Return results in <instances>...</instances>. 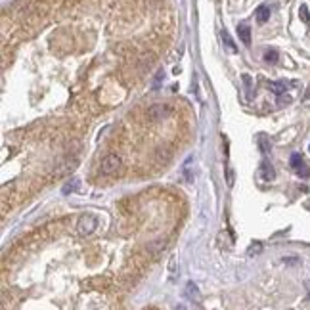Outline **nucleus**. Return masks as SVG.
<instances>
[{"label":"nucleus","mask_w":310,"mask_h":310,"mask_svg":"<svg viewBox=\"0 0 310 310\" xmlns=\"http://www.w3.org/2000/svg\"><path fill=\"white\" fill-rule=\"evenodd\" d=\"M96 228H98V217H94V215H82L78 218L77 230L80 235H90Z\"/></svg>","instance_id":"f257e3e1"},{"label":"nucleus","mask_w":310,"mask_h":310,"mask_svg":"<svg viewBox=\"0 0 310 310\" xmlns=\"http://www.w3.org/2000/svg\"><path fill=\"white\" fill-rule=\"evenodd\" d=\"M289 165H291V169L301 176V178H307L310 176V167L307 165V161H305V157L301 154H293L291 155V159H289Z\"/></svg>","instance_id":"f03ea898"},{"label":"nucleus","mask_w":310,"mask_h":310,"mask_svg":"<svg viewBox=\"0 0 310 310\" xmlns=\"http://www.w3.org/2000/svg\"><path fill=\"white\" fill-rule=\"evenodd\" d=\"M102 172L104 174H115L117 170L121 169V157L115 154H109L106 155L104 159H102Z\"/></svg>","instance_id":"7ed1b4c3"},{"label":"nucleus","mask_w":310,"mask_h":310,"mask_svg":"<svg viewBox=\"0 0 310 310\" xmlns=\"http://www.w3.org/2000/svg\"><path fill=\"white\" fill-rule=\"evenodd\" d=\"M259 176H261L263 180H274V178H276V170H274V167H272L268 161H263V163H261V167H259Z\"/></svg>","instance_id":"20e7f679"},{"label":"nucleus","mask_w":310,"mask_h":310,"mask_svg":"<svg viewBox=\"0 0 310 310\" xmlns=\"http://www.w3.org/2000/svg\"><path fill=\"white\" fill-rule=\"evenodd\" d=\"M169 113H170V109H169L167 106H152V108L148 109V117L154 119V121L163 119V117H167Z\"/></svg>","instance_id":"39448f33"},{"label":"nucleus","mask_w":310,"mask_h":310,"mask_svg":"<svg viewBox=\"0 0 310 310\" xmlns=\"http://www.w3.org/2000/svg\"><path fill=\"white\" fill-rule=\"evenodd\" d=\"M237 35H239V39L243 44H251V27L247 25V23H239L237 25Z\"/></svg>","instance_id":"423d86ee"},{"label":"nucleus","mask_w":310,"mask_h":310,"mask_svg":"<svg viewBox=\"0 0 310 310\" xmlns=\"http://www.w3.org/2000/svg\"><path fill=\"white\" fill-rule=\"evenodd\" d=\"M186 297L190 299V301H199V289H197V285H195L194 281H188L186 283Z\"/></svg>","instance_id":"0eeeda50"},{"label":"nucleus","mask_w":310,"mask_h":310,"mask_svg":"<svg viewBox=\"0 0 310 310\" xmlns=\"http://www.w3.org/2000/svg\"><path fill=\"white\" fill-rule=\"evenodd\" d=\"M270 19V8L268 6H259L257 8V21L259 23H266Z\"/></svg>","instance_id":"6e6552de"},{"label":"nucleus","mask_w":310,"mask_h":310,"mask_svg":"<svg viewBox=\"0 0 310 310\" xmlns=\"http://www.w3.org/2000/svg\"><path fill=\"white\" fill-rule=\"evenodd\" d=\"M268 88H270L276 96H281V94H285V90H287V82H285V80L270 82V84H268Z\"/></svg>","instance_id":"1a4fd4ad"},{"label":"nucleus","mask_w":310,"mask_h":310,"mask_svg":"<svg viewBox=\"0 0 310 310\" xmlns=\"http://www.w3.org/2000/svg\"><path fill=\"white\" fill-rule=\"evenodd\" d=\"M78 188H80V182H78L77 178H71V180L62 188V194H65V195L75 194V192H78Z\"/></svg>","instance_id":"9d476101"},{"label":"nucleus","mask_w":310,"mask_h":310,"mask_svg":"<svg viewBox=\"0 0 310 310\" xmlns=\"http://www.w3.org/2000/svg\"><path fill=\"white\" fill-rule=\"evenodd\" d=\"M257 140H259V144H261V150H263L264 154H268V152H270V142H268V136H266L264 132H261Z\"/></svg>","instance_id":"9b49d317"},{"label":"nucleus","mask_w":310,"mask_h":310,"mask_svg":"<svg viewBox=\"0 0 310 310\" xmlns=\"http://www.w3.org/2000/svg\"><path fill=\"white\" fill-rule=\"evenodd\" d=\"M264 62L276 63V62H278V52H276V50H266V52H264Z\"/></svg>","instance_id":"f8f14e48"},{"label":"nucleus","mask_w":310,"mask_h":310,"mask_svg":"<svg viewBox=\"0 0 310 310\" xmlns=\"http://www.w3.org/2000/svg\"><path fill=\"white\" fill-rule=\"evenodd\" d=\"M222 40H224V44L228 46V50H230V52H235V44H233V40L230 39V35H228L226 31H222Z\"/></svg>","instance_id":"ddd939ff"},{"label":"nucleus","mask_w":310,"mask_h":310,"mask_svg":"<svg viewBox=\"0 0 310 310\" xmlns=\"http://www.w3.org/2000/svg\"><path fill=\"white\" fill-rule=\"evenodd\" d=\"M299 17H301V19H303V21H305V23H309V21H310L309 8H307V6H305V4H303V6H301V8H299Z\"/></svg>","instance_id":"4468645a"},{"label":"nucleus","mask_w":310,"mask_h":310,"mask_svg":"<svg viewBox=\"0 0 310 310\" xmlns=\"http://www.w3.org/2000/svg\"><path fill=\"white\" fill-rule=\"evenodd\" d=\"M261 249H263V247H261V243H255V245L249 249V255H253V253H259Z\"/></svg>","instance_id":"2eb2a0df"},{"label":"nucleus","mask_w":310,"mask_h":310,"mask_svg":"<svg viewBox=\"0 0 310 310\" xmlns=\"http://www.w3.org/2000/svg\"><path fill=\"white\" fill-rule=\"evenodd\" d=\"M161 78H163V71H159V73H157V77H155V80H154V88H159Z\"/></svg>","instance_id":"dca6fc26"},{"label":"nucleus","mask_w":310,"mask_h":310,"mask_svg":"<svg viewBox=\"0 0 310 310\" xmlns=\"http://www.w3.org/2000/svg\"><path fill=\"white\" fill-rule=\"evenodd\" d=\"M228 186H233V172H232V169H228Z\"/></svg>","instance_id":"f3484780"}]
</instances>
